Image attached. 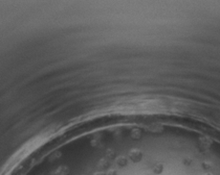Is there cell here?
<instances>
[{"label":"cell","mask_w":220,"mask_h":175,"mask_svg":"<svg viewBox=\"0 0 220 175\" xmlns=\"http://www.w3.org/2000/svg\"><path fill=\"white\" fill-rule=\"evenodd\" d=\"M109 166L110 163L107 160H101L99 164H98V167H99V169H101V170H106V169L109 168Z\"/></svg>","instance_id":"cell-2"},{"label":"cell","mask_w":220,"mask_h":175,"mask_svg":"<svg viewBox=\"0 0 220 175\" xmlns=\"http://www.w3.org/2000/svg\"><path fill=\"white\" fill-rule=\"evenodd\" d=\"M114 151L111 150V149H108L107 152H106V158H110V160H112V158H114Z\"/></svg>","instance_id":"cell-5"},{"label":"cell","mask_w":220,"mask_h":175,"mask_svg":"<svg viewBox=\"0 0 220 175\" xmlns=\"http://www.w3.org/2000/svg\"><path fill=\"white\" fill-rule=\"evenodd\" d=\"M163 171H164V165L163 164H160V163H157V164H155L154 167H153V172H154L155 174H161L163 173Z\"/></svg>","instance_id":"cell-3"},{"label":"cell","mask_w":220,"mask_h":175,"mask_svg":"<svg viewBox=\"0 0 220 175\" xmlns=\"http://www.w3.org/2000/svg\"><path fill=\"white\" fill-rule=\"evenodd\" d=\"M202 168L205 169V170L206 171H209V170H211V165H209V163H202Z\"/></svg>","instance_id":"cell-6"},{"label":"cell","mask_w":220,"mask_h":175,"mask_svg":"<svg viewBox=\"0 0 220 175\" xmlns=\"http://www.w3.org/2000/svg\"><path fill=\"white\" fill-rule=\"evenodd\" d=\"M94 175H107L106 173H104V172H97Z\"/></svg>","instance_id":"cell-8"},{"label":"cell","mask_w":220,"mask_h":175,"mask_svg":"<svg viewBox=\"0 0 220 175\" xmlns=\"http://www.w3.org/2000/svg\"><path fill=\"white\" fill-rule=\"evenodd\" d=\"M129 158L133 161V163H139V161H142L143 158V153L142 151L137 150V149H133L129 152Z\"/></svg>","instance_id":"cell-1"},{"label":"cell","mask_w":220,"mask_h":175,"mask_svg":"<svg viewBox=\"0 0 220 175\" xmlns=\"http://www.w3.org/2000/svg\"><path fill=\"white\" fill-rule=\"evenodd\" d=\"M191 163H192V160H191V158H185L184 160V165H185V166H190Z\"/></svg>","instance_id":"cell-7"},{"label":"cell","mask_w":220,"mask_h":175,"mask_svg":"<svg viewBox=\"0 0 220 175\" xmlns=\"http://www.w3.org/2000/svg\"><path fill=\"white\" fill-rule=\"evenodd\" d=\"M115 161L120 167H125L127 164H128V160H127L125 156H118Z\"/></svg>","instance_id":"cell-4"},{"label":"cell","mask_w":220,"mask_h":175,"mask_svg":"<svg viewBox=\"0 0 220 175\" xmlns=\"http://www.w3.org/2000/svg\"><path fill=\"white\" fill-rule=\"evenodd\" d=\"M202 175H213V174H211V173H205V174H202Z\"/></svg>","instance_id":"cell-9"}]
</instances>
